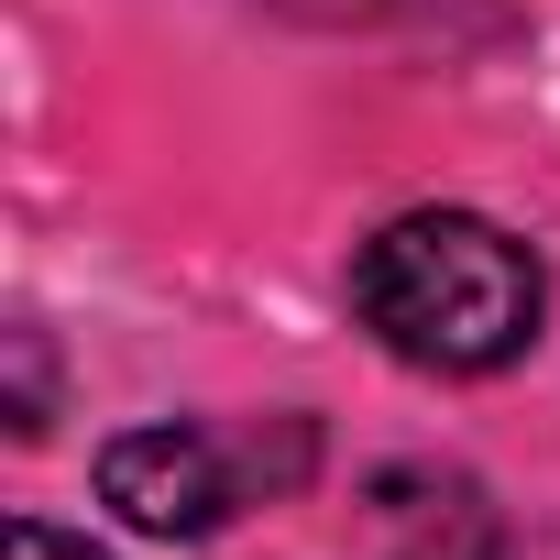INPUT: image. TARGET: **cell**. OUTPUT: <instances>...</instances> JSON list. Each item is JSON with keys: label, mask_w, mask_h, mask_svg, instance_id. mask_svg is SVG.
<instances>
[{"label": "cell", "mask_w": 560, "mask_h": 560, "mask_svg": "<svg viewBox=\"0 0 560 560\" xmlns=\"http://www.w3.org/2000/svg\"><path fill=\"white\" fill-rule=\"evenodd\" d=\"M352 308L418 374H494L538 341L549 287H538V253L516 231H494L472 209H407L363 242Z\"/></svg>", "instance_id": "6da1fadb"}, {"label": "cell", "mask_w": 560, "mask_h": 560, "mask_svg": "<svg viewBox=\"0 0 560 560\" xmlns=\"http://www.w3.org/2000/svg\"><path fill=\"white\" fill-rule=\"evenodd\" d=\"M100 494L132 516V527H154V538H209L231 505H242V462L209 440V429H121L110 451H100Z\"/></svg>", "instance_id": "7a4b0ae2"}, {"label": "cell", "mask_w": 560, "mask_h": 560, "mask_svg": "<svg viewBox=\"0 0 560 560\" xmlns=\"http://www.w3.org/2000/svg\"><path fill=\"white\" fill-rule=\"evenodd\" d=\"M287 12H308V23H440L451 0H287Z\"/></svg>", "instance_id": "3957f363"}, {"label": "cell", "mask_w": 560, "mask_h": 560, "mask_svg": "<svg viewBox=\"0 0 560 560\" xmlns=\"http://www.w3.org/2000/svg\"><path fill=\"white\" fill-rule=\"evenodd\" d=\"M0 560H100V549H89V538H67V527H45V516H12Z\"/></svg>", "instance_id": "277c9868"}]
</instances>
